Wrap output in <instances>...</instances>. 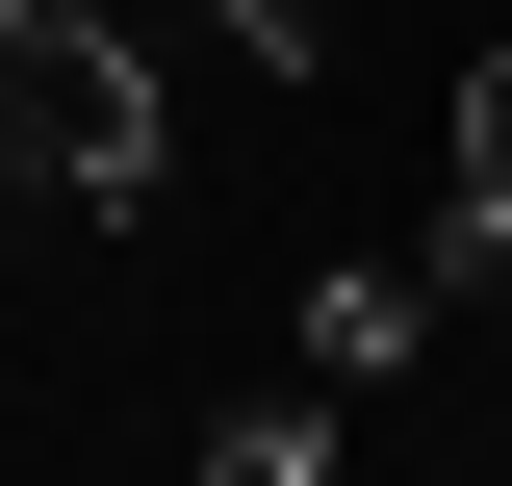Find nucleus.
I'll return each instance as SVG.
<instances>
[{"instance_id":"nucleus-1","label":"nucleus","mask_w":512,"mask_h":486,"mask_svg":"<svg viewBox=\"0 0 512 486\" xmlns=\"http://www.w3.org/2000/svg\"><path fill=\"white\" fill-rule=\"evenodd\" d=\"M26 128H52L77 205H154L180 180V103H154V52H128V0H26Z\"/></svg>"},{"instance_id":"nucleus-2","label":"nucleus","mask_w":512,"mask_h":486,"mask_svg":"<svg viewBox=\"0 0 512 486\" xmlns=\"http://www.w3.org/2000/svg\"><path fill=\"white\" fill-rule=\"evenodd\" d=\"M436 231H384V256H333V282H308V384H410V333H436Z\"/></svg>"},{"instance_id":"nucleus-3","label":"nucleus","mask_w":512,"mask_h":486,"mask_svg":"<svg viewBox=\"0 0 512 486\" xmlns=\"http://www.w3.org/2000/svg\"><path fill=\"white\" fill-rule=\"evenodd\" d=\"M410 231H436V282H512V26L461 52V180L410 205Z\"/></svg>"},{"instance_id":"nucleus-4","label":"nucleus","mask_w":512,"mask_h":486,"mask_svg":"<svg viewBox=\"0 0 512 486\" xmlns=\"http://www.w3.org/2000/svg\"><path fill=\"white\" fill-rule=\"evenodd\" d=\"M333 461V410H308V384H256V410H205V486H308Z\"/></svg>"}]
</instances>
